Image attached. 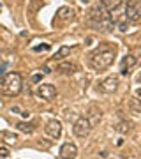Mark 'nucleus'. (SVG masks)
<instances>
[{"label":"nucleus","instance_id":"20e7f679","mask_svg":"<svg viewBox=\"0 0 141 159\" xmlns=\"http://www.w3.org/2000/svg\"><path fill=\"white\" fill-rule=\"evenodd\" d=\"M125 16L129 21H141V0H125Z\"/></svg>","mask_w":141,"mask_h":159},{"label":"nucleus","instance_id":"a211bd4d","mask_svg":"<svg viewBox=\"0 0 141 159\" xmlns=\"http://www.w3.org/2000/svg\"><path fill=\"white\" fill-rule=\"evenodd\" d=\"M2 136H4L5 143H9V145H14V143L18 142V136H16L14 133H9V131H5V133H2Z\"/></svg>","mask_w":141,"mask_h":159},{"label":"nucleus","instance_id":"aec40b11","mask_svg":"<svg viewBox=\"0 0 141 159\" xmlns=\"http://www.w3.org/2000/svg\"><path fill=\"white\" fill-rule=\"evenodd\" d=\"M49 50V44H39L34 48V51H48Z\"/></svg>","mask_w":141,"mask_h":159},{"label":"nucleus","instance_id":"5701e85b","mask_svg":"<svg viewBox=\"0 0 141 159\" xmlns=\"http://www.w3.org/2000/svg\"><path fill=\"white\" fill-rule=\"evenodd\" d=\"M41 80H43V76H41V74H34V76H32V81H35V83H39Z\"/></svg>","mask_w":141,"mask_h":159},{"label":"nucleus","instance_id":"b1692460","mask_svg":"<svg viewBox=\"0 0 141 159\" xmlns=\"http://www.w3.org/2000/svg\"><path fill=\"white\" fill-rule=\"evenodd\" d=\"M43 72H44V74H49V72H51V69H49V67H44Z\"/></svg>","mask_w":141,"mask_h":159},{"label":"nucleus","instance_id":"9d476101","mask_svg":"<svg viewBox=\"0 0 141 159\" xmlns=\"http://www.w3.org/2000/svg\"><path fill=\"white\" fill-rule=\"evenodd\" d=\"M78 69H79L78 64H74V62H60L57 66V71L62 74H74Z\"/></svg>","mask_w":141,"mask_h":159},{"label":"nucleus","instance_id":"39448f33","mask_svg":"<svg viewBox=\"0 0 141 159\" xmlns=\"http://www.w3.org/2000/svg\"><path fill=\"white\" fill-rule=\"evenodd\" d=\"M92 122H90L86 117H79V119L74 122L72 125V133L78 136V138H86L90 134V131H92Z\"/></svg>","mask_w":141,"mask_h":159},{"label":"nucleus","instance_id":"423d86ee","mask_svg":"<svg viewBox=\"0 0 141 159\" xmlns=\"http://www.w3.org/2000/svg\"><path fill=\"white\" fill-rule=\"evenodd\" d=\"M118 85H120L118 76H108V78H104L99 83V90L104 92V94H111V92H115L118 89Z\"/></svg>","mask_w":141,"mask_h":159},{"label":"nucleus","instance_id":"dca6fc26","mask_svg":"<svg viewBox=\"0 0 141 159\" xmlns=\"http://www.w3.org/2000/svg\"><path fill=\"white\" fill-rule=\"evenodd\" d=\"M129 108L134 115H141V99H132L129 103Z\"/></svg>","mask_w":141,"mask_h":159},{"label":"nucleus","instance_id":"bb28decb","mask_svg":"<svg viewBox=\"0 0 141 159\" xmlns=\"http://www.w3.org/2000/svg\"><path fill=\"white\" fill-rule=\"evenodd\" d=\"M138 81H139V83H141V72H139V76H138Z\"/></svg>","mask_w":141,"mask_h":159},{"label":"nucleus","instance_id":"6e6552de","mask_svg":"<svg viewBox=\"0 0 141 159\" xmlns=\"http://www.w3.org/2000/svg\"><path fill=\"white\" fill-rule=\"evenodd\" d=\"M37 95L43 97L44 101H53L57 97V89L53 87V85H49V83H41L37 87Z\"/></svg>","mask_w":141,"mask_h":159},{"label":"nucleus","instance_id":"7ed1b4c3","mask_svg":"<svg viewBox=\"0 0 141 159\" xmlns=\"http://www.w3.org/2000/svg\"><path fill=\"white\" fill-rule=\"evenodd\" d=\"M23 89V78L19 72H9L0 81V94L4 95H18Z\"/></svg>","mask_w":141,"mask_h":159},{"label":"nucleus","instance_id":"4be33fe9","mask_svg":"<svg viewBox=\"0 0 141 159\" xmlns=\"http://www.w3.org/2000/svg\"><path fill=\"white\" fill-rule=\"evenodd\" d=\"M41 5H43V2H34L32 5H30V11H37V9L41 7Z\"/></svg>","mask_w":141,"mask_h":159},{"label":"nucleus","instance_id":"4468645a","mask_svg":"<svg viewBox=\"0 0 141 159\" xmlns=\"http://www.w3.org/2000/svg\"><path fill=\"white\" fill-rule=\"evenodd\" d=\"M86 119L92 122V125H95L99 120H100V110H97L95 106H92V108L88 110V115H86Z\"/></svg>","mask_w":141,"mask_h":159},{"label":"nucleus","instance_id":"ddd939ff","mask_svg":"<svg viewBox=\"0 0 141 159\" xmlns=\"http://www.w3.org/2000/svg\"><path fill=\"white\" fill-rule=\"evenodd\" d=\"M57 16L60 19H64V21H69V19L74 18V9H70V7H60L57 11Z\"/></svg>","mask_w":141,"mask_h":159},{"label":"nucleus","instance_id":"6ab92c4d","mask_svg":"<svg viewBox=\"0 0 141 159\" xmlns=\"http://www.w3.org/2000/svg\"><path fill=\"white\" fill-rule=\"evenodd\" d=\"M116 131H118L120 134L129 133V131H130V122H120V124L116 125Z\"/></svg>","mask_w":141,"mask_h":159},{"label":"nucleus","instance_id":"2eb2a0df","mask_svg":"<svg viewBox=\"0 0 141 159\" xmlns=\"http://www.w3.org/2000/svg\"><path fill=\"white\" fill-rule=\"evenodd\" d=\"M69 55H70V48H69V46H62V48H60V50L55 53L53 58H55V60H64V58L69 57Z\"/></svg>","mask_w":141,"mask_h":159},{"label":"nucleus","instance_id":"a878e982","mask_svg":"<svg viewBox=\"0 0 141 159\" xmlns=\"http://www.w3.org/2000/svg\"><path fill=\"white\" fill-rule=\"evenodd\" d=\"M136 94H138V95H139V97H141V89H138V90H136Z\"/></svg>","mask_w":141,"mask_h":159},{"label":"nucleus","instance_id":"0eeeda50","mask_svg":"<svg viewBox=\"0 0 141 159\" xmlns=\"http://www.w3.org/2000/svg\"><path fill=\"white\" fill-rule=\"evenodd\" d=\"M44 131L49 138H53V140H58L60 136H62V124H60L57 119L53 120H48L46 125H44Z\"/></svg>","mask_w":141,"mask_h":159},{"label":"nucleus","instance_id":"393cba45","mask_svg":"<svg viewBox=\"0 0 141 159\" xmlns=\"http://www.w3.org/2000/svg\"><path fill=\"white\" fill-rule=\"evenodd\" d=\"M136 64H138V66H141V55H139V57L136 58Z\"/></svg>","mask_w":141,"mask_h":159},{"label":"nucleus","instance_id":"9b49d317","mask_svg":"<svg viewBox=\"0 0 141 159\" xmlns=\"http://www.w3.org/2000/svg\"><path fill=\"white\" fill-rule=\"evenodd\" d=\"M136 64V58L132 57V55H125L124 58H122V64H120V72L124 74V76H127L129 74V69L132 67Z\"/></svg>","mask_w":141,"mask_h":159},{"label":"nucleus","instance_id":"f257e3e1","mask_svg":"<svg viewBox=\"0 0 141 159\" xmlns=\"http://www.w3.org/2000/svg\"><path fill=\"white\" fill-rule=\"evenodd\" d=\"M116 57V44L111 42H100V44L88 55V64L95 71H104L113 64Z\"/></svg>","mask_w":141,"mask_h":159},{"label":"nucleus","instance_id":"f03ea898","mask_svg":"<svg viewBox=\"0 0 141 159\" xmlns=\"http://www.w3.org/2000/svg\"><path fill=\"white\" fill-rule=\"evenodd\" d=\"M88 21H90L92 27H95L97 30H102V32H111L113 27H115L111 16H109V13L104 9L102 4H95L92 9H90Z\"/></svg>","mask_w":141,"mask_h":159},{"label":"nucleus","instance_id":"f8f14e48","mask_svg":"<svg viewBox=\"0 0 141 159\" xmlns=\"http://www.w3.org/2000/svg\"><path fill=\"white\" fill-rule=\"evenodd\" d=\"M124 2L125 0H100V4L104 5V9L108 11V13H113V11L124 7Z\"/></svg>","mask_w":141,"mask_h":159},{"label":"nucleus","instance_id":"f3484780","mask_svg":"<svg viewBox=\"0 0 141 159\" xmlns=\"http://www.w3.org/2000/svg\"><path fill=\"white\" fill-rule=\"evenodd\" d=\"M16 127H18L21 133H28V134L34 133V124H30V122H28V124H27V122H18Z\"/></svg>","mask_w":141,"mask_h":159},{"label":"nucleus","instance_id":"412c9836","mask_svg":"<svg viewBox=\"0 0 141 159\" xmlns=\"http://www.w3.org/2000/svg\"><path fill=\"white\" fill-rule=\"evenodd\" d=\"M9 156V148L7 147H0V157H7Z\"/></svg>","mask_w":141,"mask_h":159},{"label":"nucleus","instance_id":"1a4fd4ad","mask_svg":"<svg viewBox=\"0 0 141 159\" xmlns=\"http://www.w3.org/2000/svg\"><path fill=\"white\" fill-rule=\"evenodd\" d=\"M78 147L74 143H64L60 147V159H76Z\"/></svg>","mask_w":141,"mask_h":159}]
</instances>
